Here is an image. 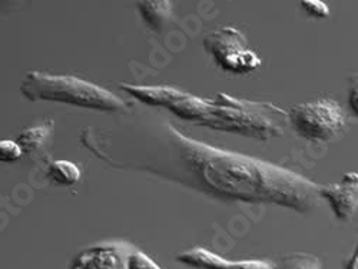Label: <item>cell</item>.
Here are the masks:
<instances>
[{
	"mask_svg": "<svg viewBox=\"0 0 358 269\" xmlns=\"http://www.w3.org/2000/svg\"><path fill=\"white\" fill-rule=\"evenodd\" d=\"M178 261L201 269H277L271 262L264 259L227 261L205 248L189 249L179 255Z\"/></svg>",
	"mask_w": 358,
	"mask_h": 269,
	"instance_id": "obj_7",
	"label": "cell"
},
{
	"mask_svg": "<svg viewBox=\"0 0 358 269\" xmlns=\"http://www.w3.org/2000/svg\"><path fill=\"white\" fill-rule=\"evenodd\" d=\"M301 6L313 17L324 19L330 16V9L321 0H304V2H301Z\"/></svg>",
	"mask_w": 358,
	"mask_h": 269,
	"instance_id": "obj_16",
	"label": "cell"
},
{
	"mask_svg": "<svg viewBox=\"0 0 358 269\" xmlns=\"http://www.w3.org/2000/svg\"><path fill=\"white\" fill-rule=\"evenodd\" d=\"M203 45L227 72L250 73L261 66L259 56L248 48L245 36L235 27H222L206 35Z\"/></svg>",
	"mask_w": 358,
	"mask_h": 269,
	"instance_id": "obj_5",
	"label": "cell"
},
{
	"mask_svg": "<svg viewBox=\"0 0 358 269\" xmlns=\"http://www.w3.org/2000/svg\"><path fill=\"white\" fill-rule=\"evenodd\" d=\"M22 147L13 140H0V162L12 163L22 155Z\"/></svg>",
	"mask_w": 358,
	"mask_h": 269,
	"instance_id": "obj_14",
	"label": "cell"
},
{
	"mask_svg": "<svg viewBox=\"0 0 358 269\" xmlns=\"http://www.w3.org/2000/svg\"><path fill=\"white\" fill-rule=\"evenodd\" d=\"M192 119L258 140L281 136L289 124L288 112L274 103L236 99L225 94H220L214 101L196 98Z\"/></svg>",
	"mask_w": 358,
	"mask_h": 269,
	"instance_id": "obj_2",
	"label": "cell"
},
{
	"mask_svg": "<svg viewBox=\"0 0 358 269\" xmlns=\"http://www.w3.org/2000/svg\"><path fill=\"white\" fill-rule=\"evenodd\" d=\"M49 175L56 184L64 187H72L79 181L80 170L73 162L56 161L50 165Z\"/></svg>",
	"mask_w": 358,
	"mask_h": 269,
	"instance_id": "obj_10",
	"label": "cell"
},
{
	"mask_svg": "<svg viewBox=\"0 0 358 269\" xmlns=\"http://www.w3.org/2000/svg\"><path fill=\"white\" fill-rule=\"evenodd\" d=\"M22 92L32 101H53L101 110L124 108V102L112 92L75 76L31 72L22 83Z\"/></svg>",
	"mask_w": 358,
	"mask_h": 269,
	"instance_id": "obj_3",
	"label": "cell"
},
{
	"mask_svg": "<svg viewBox=\"0 0 358 269\" xmlns=\"http://www.w3.org/2000/svg\"><path fill=\"white\" fill-rule=\"evenodd\" d=\"M49 135H50V128L48 125L31 128L24 131L19 136L17 143L22 147L23 152H34L46 142Z\"/></svg>",
	"mask_w": 358,
	"mask_h": 269,
	"instance_id": "obj_11",
	"label": "cell"
},
{
	"mask_svg": "<svg viewBox=\"0 0 358 269\" xmlns=\"http://www.w3.org/2000/svg\"><path fill=\"white\" fill-rule=\"evenodd\" d=\"M72 269H128V258L116 247H95L79 254Z\"/></svg>",
	"mask_w": 358,
	"mask_h": 269,
	"instance_id": "obj_8",
	"label": "cell"
},
{
	"mask_svg": "<svg viewBox=\"0 0 358 269\" xmlns=\"http://www.w3.org/2000/svg\"><path fill=\"white\" fill-rule=\"evenodd\" d=\"M348 106L355 116H358V73L351 76L348 91Z\"/></svg>",
	"mask_w": 358,
	"mask_h": 269,
	"instance_id": "obj_17",
	"label": "cell"
},
{
	"mask_svg": "<svg viewBox=\"0 0 358 269\" xmlns=\"http://www.w3.org/2000/svg\"><path fill=\"white\" fill-rule=\"evenodd\" d=\"M320 198L331 206L333 214L340 221H348L358 209V173H344L338 184L320 187Z\"/></svg>",
	"mask_w": 358,
	"mask_h": 269,
	"instance_id": "obj_6",
	"label": "cell"
},
{
	"mask_svg": "<svg viewBox=\"0 0 358 269\" xmlns=\"http://www.w3.org/2000/svg\"><path fill=\"white\" fill-rule=\"evenodd\" d=\"M288 122L296 135L307 140L328 142L345 128L347 117L337 101L322 98L292 106Z\"/></svg>",
	"mask_w": 358,
	"mask_h": 269,
	"instance_id": "obj_4",
	"label": "cell"
},
{
	"mask_svg": "<svg viewBox=\"0 0 358 269\" xmlns=\"http://www.w3.org/2000/svg\"><path fill=\"white\" fill-rule=\"evenodd\" d=\"M277 269H321V262L310 254H291L280 261Z\"/></svg>",
	"mask_w": 358,
	"mask_h": 269,
	"instance_id": "obj_12",
	"label": "cell"
},
{
	"mask_svg": "<svg viewBox=\"0 0 358 269\" xmlns=\"http://www.w3.org/2000/svg\"><path fill=\"white\" fill-rule=\"evenodd\" d=\"M139 8L145 13L143 16L149 20V23L157 26L164 20L165 15L171 9V5L169 2H143Z\"/></svg>",
	"mask_w": 358,
	"mask_h": 269,
	"instance_id": "obj_13",
	"label": "cell"
},
{
	"mask_svg": "<svg viewBox=\"0 0 358 269\" xmlns=\"http://www.w3.org/2000/svg\"><path fill=\"white\" fill-rule=\"evenodd\" d=\"M128 269H161V268L143 252L134 251L128 256Z\"/></svg>",
	"mask_w": 358,
	"mask_h": 269,
	"instance_id": "obj_15",
	"label": "cell"
},
{
	"mask_svg": "<svg viewBox=\"0 0 358 269\" xmlns=\"http://www.w3.org/2000/svg\"><path fill=\"white\" fill-rule=\"evenodd\" d=\"M187 140L189 161L201 181L220 198L277 205L295 212H308L318 203L320 185L301 173L254 157Z\"/></svg>",
	"mask_w": 358,
	"mask_h": 269,
	"instance_id": "obj_1",
	"label": "cell"
},
{
	"mask_svg": "<svg viewBox=\"0 0 358 269\" xmlns=\"http://www.w3.org/2000/svg\"><path fill=\"white\" fill-rule=\"evenodd\" d=\"M122 87L125 91L131 92L135 98L148 103H154V105L173 106L175 102H178L184 95L169 87H139V86H122Z\"/></svg>",
	"mask_w": 358,
	"mask_h": 269,
	"instance_id": "obj_9",
	"label": "cell"
}]
</instances>
